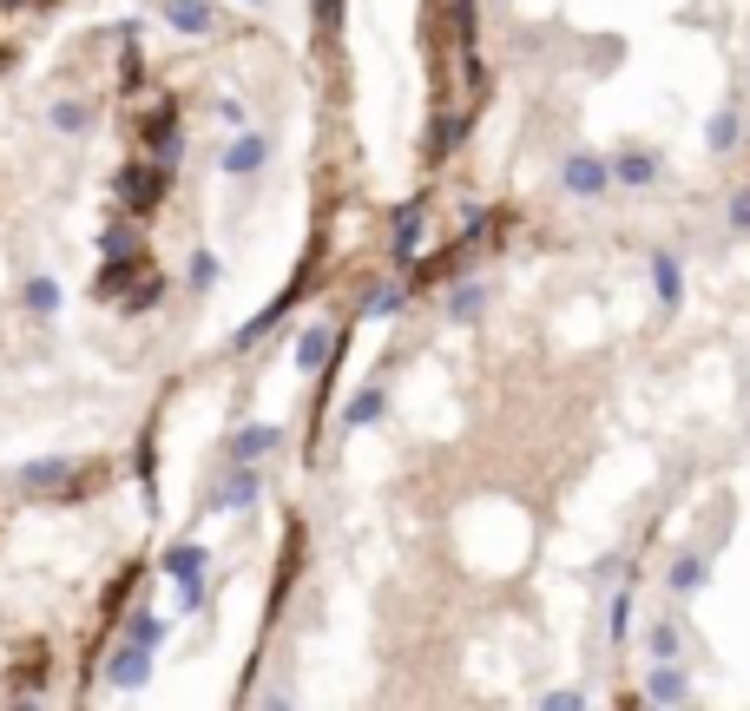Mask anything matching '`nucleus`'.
Segmentation results:
<instances>
[{
    "label": "nucleus",
    "mask_w": 750,
    "mask_h": 711,
    "mask_svg": "<svg viewBox=\"0 0 750 711\" xmlns=\"http://www.w3.org/2000/svg\"><path fill=\"white\" fill-rule=\"evenodd\" d=\"M606 626H613V640H626V633H633V600H626V593L613 600V620H606Z\"/></svg>",
    "instance_id": "obj_26"
},
{
    "label": "nucleus",
    "mask_w": 750,
    "mask_h": 711,
    "mask_svg": "<svg viewBox=\"0 0 750 711\" xmlns=\"http://www.w3.org/2000/svg\"><path fill=\"white\" fill-rule=\"evenodd\" d=\"M731 231L750 237V191H731Z\"/></svg>",
    "instance_id": "obj_28"
},
{
    "label": "nucleus",
    "mask_w": 750,
    "mask_h": 711,
    "mask_svg": "<svg viewBox=\"0 0 750 711\" xmlns=\"http://www.w3.org/2000/svg\"><path fill=\"white\" fill-rule=\"evenodd\" d=\"M277 442H283V429H270V422H250V429H237V435H231V462H264Z\"/></svg>",
    "instance_id": "obj_7"
},
{
    "label": "nucleus",
    "mask_w": 750,
    "mask_h": 711,
    "mask_svg": "<svg viewBox=\"0 0 750 711\" xmlns=\"http://www.w3.org/2000/svg\"><path fill=\"white\" fill-rule=\"evenodd\" d=\"M125 640H132V646H152V653H158V640H165V620H158V613H138Z\"/></svg>",
    "instance_id": "obj_23"
},
{
    "label": "nucleus",
    "mask_w": 750,
    "mask_h": 711,
    "mask_svg": "<svg viewBox=\"0 0 750 711\" xmlns=\"http://www.w3.org/2000/svg\"><path fill=\"white\" fill-rule=\"evenodd\" d=\"M665 580H672V593H679V600H692V593H705L712 567H705L698 554H685V560H672V574H665Z\"/></svg>",
    "instance_id": "obj_15"
},
{
    "label": "nucleus",
    "mask_w": 750,
    "mask_h": 711,
    "mask_svg": "<svg viewBox=\"0 0 750 711\" xmlns=\"http://www.w3.org/2000/svg\"><path fill=\"white\" fill-rule=\"evenodd\" d=\"M53 125H59V132H79V125H86V105L59 99V105H53Z\"/></svg>",
    "instance_id": "obj_24"
},
{
    "label": "nucleus",
    "mask_w": 750,
    "mask_h": 711,
    "mask_svg": "<svg viewBox=\"0 0 750 711\" xmlns=\"http://www.w3.org/2000/svg\"><path fill=\"white\" fill-rule=\"evenodd\" d=\"M283 310H290V290H283V297H277V303H264V310H257V316H250V323H244V330H237V349H250V343H257V336H264V330H270V323H277V316H283Z\"/></svg>",
    "instance_id": "obj_18"
},
{
    "label": "nucleus",
    "mask_w": 750,
    "mask_h": 711,
    "mask_svg": "<svg viewBox=\"0 0 750 711\" xmlns=\"http://www.w3.org/2000/svg\"><path fill=\"white\" fill-rule=\"evenodd\" d=\"M231 178H250V171H264L270 165V138L264 132H250V125H237V138L224 145V158H217Z\"/></svg>",
    "instance_id": "obj_3"
},
{
    "label": "nucleus",
    "mask_w": 750,
    "mask_h": 711,
    "mask_svg": "<svg viewBox=\"0 0 750 711\" xmlns=\"http://www.w3.org/2000/svg\"><path fill=\"white\" fill-rule=\"evenodd\" d=\"M191 284L211 290V284H217V257H191Z\"/></svg>",
    "instance_id": "obj_29"
},
{
    "label": "nucleus",
    "mask_w": 750,
    "mask_h": 711,
    "mask_svg": "<svg viewBox=\"0 0 750 711\" xmlns=\"http://www.w3.org/2000/svg\"><path fill=\"white\" fill-rule=\"evenodd\" d=\"M165 20H171L178 33H211V26H217L211 0H165Z\"/></svg>",
    "instance_id": "obj_11"
},
{
    "label": "nucleus",
    "mask_w": 750,
    "mask_h": 711,
    "mask_svg": "<svg viewBox=\"0 0 750 711\" xmlns=\"http://www.w3.org/2000/svg\"><path fill=\"white\" fill-rule=\"evenodd\" d=\"M66 475H72V462H33L26 468V488H59Z\"/></svg>",
    "instance_id": "obj_22"
},
{
    "label": "nucleus",
    "mask_w": 750,
    "mask_h": 711,
    "mask_svg": "<svg viewBox=\"0 0 750 711\" xmlns=\"http://www.w3.org/2000/svg\"><path fill=\"white\" fill-rule=\"evenodd\" d=\"M323 356H329V323H310V330L296 336V356H290V363H296L303 376H316V369H323Z\"/></svg>",
    "instance_id": "obj_14"
},
{
    "label": "nucleus",
    "mask_w": 750,
    "mask_h": 711,
    "mask_svg": "<svg viewBox=\"0 0 750 711\" xmlns=\"http://www.w3.org/2000/svg\"><path fill=\"white\" fill-rule=\"evenodd\" d=\"M679 646H685V640H679V626H665V620L646 633V653H652V659H679Z\"/></svg>",
    "instance_id": "obj_19"
},
{
    "label": "nucleus",
    "mask_w": 750,
    "mask_h": 711,
    "mask_svg": "<svg viewBox=\"0 0 750 711\" xmlns=\"http://www.w3.org/2000/svg\"><path fill=\"white\" fill-rule=\"evenodd\" d=\"M119 191H125V204H138V211H145V204H158V191H165V165H158V171H125V185H119Z\"/></svg>",
    "instance_id": "obj_17"
},
{
    "label": "nucleus",
    "mask_w": 750,
    "mask_h": 711,
    "mask_svg": "<svg viewBox=\"0 0 750 711\" xmlns=\"http://www.w3.org/2000/svg\"><path fill=\"white\" fill-rule=\"evenodd\" d=\"M382 409H389V389H382V382H362V389L343 402V429H376Z\"/></svg>",
    "instance_id": "obj_6"
},
{
    "label": "nucleus",
    "mask_w": 750,
    "mask_h": 711,
    "mask_svg": "<svg viewBox=\"0 0 750 711\" xmlns=\"http://www.w3.org/2000/svg\"><path fill=\"white\" fill-rule=\"evenodd\" d=\"M540 706H547V711H580V706H586V692H573V686H560V692H547Z\"/></svg>",
    "instance_id": "obj_25"
},
{
    "label": "nucleus",
    "mask_w": 750,
    "mask_h": 711,
    "mask_svg": "<svg viewBox=\"0 0 750 711\" xmlns=\"http://www.w3.org/2000/svg\"><path fill=\"white\" fill-rule=\"evenodd\" d=\"M441 310H448V323H481V310H488V284H455Z\"/></svg>",
    "instance_id": "obj_9"
},
{
    "label": "nucleus",
    "mask_w": 750,
    "mask_h": 711,
    "mask_svg": "<svg viewBox=\"0 0 750 711\" xmlns=\"http://www.w3.org/2000/svg\"><path fill=\"white\" fill-rule=\"evenodd\" d=\"M652 290H659V310H665V316L685 303V270H679L672 251H652Z\"/></svg>",
    "instance_id": "obj_5"
},
{
    "label": "nucleus",
    "mask_w": 750,
    "mask_h": 711,
    "mask_svg": "<svg viewBox=\"0 0 750 711\" xmlns=\"http://www.w3.org/2000/svg\"><path fill=\"white\" fill-rule=\"evenodd\" d=\"M343 7H349V0H316V33H336V20H343Z\"/></svg>",
    "instance_id": "obj_27"
},
{
    "label": "nucleus",
    "mask_w": 750,
    "mask_h": 711,
    "mask_svg": "<svg viewBox=\"0 0 750 711\" xmlns=\"http://www.w3.org/2000/svg\"><path fill=\"white\" fill-rule=\"evenodd\" d=\"M217 508H224V514H244V508H257V468H250V462H231V481H224Z\"/></svg>",
    "instance_id": "obj_8"
},
{
    "label": "nucleus",
    "mask_w": 750,
    "mask_h": 711,
    "mask_svg": "<svg viewBox=\"0 0 750 711\" xmlns=\"http://www.w3.org/2000/svg\"><path fill=\"white\" fill-rule=\"evenodd\" d=\"M402 303H408V290H402V284H382V290H376V297H369L362 310H369V316H395Z\"/></svg>",
    "instance_id": "obj_21"
},
{
    "label": "nucleus",
    "mask_w": 750,
    "mask_h": 711,
    "mask_svg": "<svg viewBox=\"0 0 750 711\" xmlns=\"http://www.w3.org/2000/svg\"><path fill=\"white\" fill-rule=\"evenodd\" d=\"M165 574H171V587H178V607L198 613V607H204V547H198V541H178V547L165 554Z\"/></svg>",
    "instance_id": "obj_1"
},
{
    "label": "nucleus",
    "mask_w": 750,
    "mask_h": 711,
    "mask_svg": "<svg viewBox=\"0 0 750 711\" xmlns=\"http://www.w3.org/2000/svg\"><path fill=\"white\" fill-rule=\"evenodd\" d=\"M217 119L224 125H244V99H217Z\"/></svg>",
    "instance_id": "obj_30"
},
{
    "label": "nucleus",
    "mask_w": 750,
    "mask_h": 711,
    "mask_svg": "<svg viewBox=\"0 0 750 711\" xmlns=\"http://www.w3.org/2000/svg\"><path fill=\"white\" fill-rule=\"evenodd\" d=\"M705 145H712V152H738V105H718V112L705 119Z\"/></svg>",
    "instance_id": "obj_16"
},
{
    "label": "nucleus",
    "mask_w": 750,
    "mask_h": 711,
    "mask_svg": "<svg viewBox=\"0 0 750 711\" xmlns=\"http://www.w3.org/2000/svg\"><path fill=\"white\" fill-rule=\"evenodd\" d=\"M560 185H567V198H606L613 165H606L600 152H567V158H560Z\"/></svg>",
    "instance_id": "obj_2"
},
{
    "label": "nucleus",
    "mask_w": 750,
    "mask_h": 711,
    "mask_svg": "<svg viewBox=\"0 0 750 711\" xmlns=\"http://www.w3.org/2000/svg\"><path fill=\"white\" fill-rule=\"evenodd\" d=\"M646 706H692V679L679 673V659H652V673H646Z\"/></svg>",
    "instance_id": "obj_4"
},
{
    "label": "nucleus",
    "mask_w": 750,
    "mask_h": 711,
    "mask_svg": "<svg viewBox=\"0 0 750 711\" xmlns=\"http://www.w3.org/2000/svg\"><path fill=\"white\" fill-rule=\"evenodd\" d=\"M145 673H152V646H119L112 653V686H145Z\"/></svg>",
    "instance_id": "obj_10"
},
{
    "label": "nucleus",
    "mask_w": 750,
    "mask_h": 711,
    "mask_svg": "<svg viewBox=\"0 0 750 711\" xmlns=\"http://www.w3.org/2000/svg\"><path fill=\"white\" fill-rule=\"evenodd\" d=\"M26 303H33L40 316H53V310H59V284H53V277H33V284H26Z\"/></svg>",
    "instance_id": "obj_20"
},
{
    "label": "nucleus",
    "mask_w": 750,
    "mask_h": 711,
    "mask_svg": "<svg viewBox=\"0 0 750 711\" xmlns=\"http://www.w3.org/2000/svg\"><path fill=\"white\" fill-rule=\"evenodd\" d=\"M613 178L633 185V191H646V185L659 178V158H652V152H619V158H613Z\"/></svg>",
    "instance_id": "obj_12"
},
{
    "label": "nucleus",
    "mask_w": 750,
    "mask_h": 711,
    "mask_svg": "<svg viewBox=\"0 0 750 711\" xmlns=\"http://www.w3.org/2000/svg\"><path fill=\"white\" fill-rule=\"evenodd\" d=\"M415 237H422V204L408 198V204L395 211V251H389V257H395V264H415Z\"/></svg>",
    "instance_id": "obj_13"
}]
</instances>
